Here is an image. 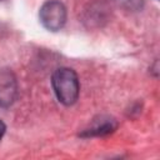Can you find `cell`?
I'll use <instances>...</instances> for the list:
<instances>
[{
    "instance_id": "obj_1",
    "label": "cell",
    "mask_w": 160,
    "mask_h": 160,
    "mask_svg": "<svg viewBox=\"0 0 160 160\" xmlns=\"http://www.w3.org/2000/svg\"><path fill=\"white\" fill-rule=\"evenodd\" d=\"M52 89L58 100L69 106L72 105L79 96V79L76 72L70 68H59L54 71L51 78Z\"/></svg>"
},
{
    "instance_id": "obj_2",
    "label": "cell",
    "mask_w": 160,
    "mask_h": 160,
    "mask_svg": "<svg viewBox=\"0 0 160 160\" xmlns=\"http://www.w3.org/2000/svg\"><path fill=\"white\" fill-rule=\"evenodd\" d=\"M39 18L45 29L58 31L66 22V8L59 0H49L40 8Z\"/></svg>"
},
{
    "instance_id": "obj_3",
    "label": "cell",
    "mask_w": 160,
    "mask_h": 160,
    "mask_svg": "<svg viewBox=\"0 0 160 160\" xmlns=\"http://www.w3.org/2000/svg\"><path fill=\"white\" fill-rule=\"evenodd\" d=\"M18 95V81L14 72L8 68H0V106H10Z\"/></svg>"
},
{
    "instance_id": "obj_4",
    "label": "cell",
    "mask_w": 160,
    "mask_h": 160,
    "mask_svg": "<svg viewBox=\"0 0 160 160\" xmlns=\"http://www.w3.org/2000/svg\"><path fill=\"white\" fill-rule=\"evenodd\" d=\"M116 128V124L114 120H110V119H106L104 121H101V124L99 125H95L94 128H91L90 130L86 131L88 135H105V134H109L111 131H114Z\"/></svg>"
},
{
    "instance_id": "obj_5",
    "label": "cell",
    "mask_w": 160,
    "mask_h": 160,
    "mask_svg": "<svg viewBox=\"0 0 160 160\" xmlns=\"http://www.w3.org/2000/svg\"><path fill=\"white\" fill-rule=\"evenodd\" d=\"M118 1H121L122 4H125L129 8H139L142 4L141 0H118Z\"/></svg>"
},
{
    "instance_id": "obj_6",
    "label": "cell",
    "mask_w": 160,
    "mask_h": 160,
    "mask_svg": "<svg viewBox=\"0 0 160 160\" xmlns=\"http://www.w3.org/2000/svg\"><path fill=\"white\" fill-rule=\"evenodd\" d=\"M5 130H6V128H5V124L2 122V120H0V140H1L2 135L5 134Z\"/></svg>"
}]
</instances>
